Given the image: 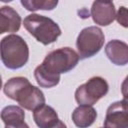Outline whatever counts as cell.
I'll return each instance as SVG.
<instances>
[{"mask_svg":"<svg viewBox=\"0 0 128 128\" xmlns=\"http://www.w3.org/2000/svg\"><path fill=\"white\" fill-rule=\"evenodd\" d=\"M7 97L18 102L26 110L34 111L45 104L43 92L36 86H33L26 77H13L9 79L3 88Z\"/></svg>","mask_w":128,"mask_h":128,"instance_id":"obj_1","label":"cell"},{"mask_svg":"<svg viewBox=\"0 0 128 128\" xmlns=\"http://www.w3.org/2000/svg\"><path fill=\"white\" fill-rule=\"evenodd\" d=\"M0 57L5 67L12 70L22 68L29 59V47L21 36L7 35L0 41Z\"/></svg>","mask_w":128,"mask_h":128,"instance_id":"obj_2","label":"cell"},{"mask_svg":"<svg viewBox=\"0 0 128 128\" xmlns=\"http://www.w3.org/2000/svg\"><path fill=\"white\" fill-rule=\"evenodd\" d=\"M26 30L43 45H49L55 42L61 35L59 25L51 18L39 15L30 14L23 21Z\"/></svg>","mask_w":128,"mask_h":128,"instance_id":"obj_3","label":"cell"},{"mask_svg":"<svg viewBox=\"0 0 128 128\" xmlns=\"http://www.w3.org/2000/svg\"><path fill=\"white\" fill-rule=\"evenodd\" d=\"M79 59L78 54L72 48L62 47L48 53L40 65L49 73L60 75L74 69Z\"/></svg>","mask_w":128,"mask_h":128,"instance_id":"obj_4","label":"cell"},{"mask_svg":"<svg viewBox=\"0 0 128 128\" xmlns=\"http://www.w3.org/2000/svg\"><path fill=\"white\" fill-rule=\"evenodd\" d=\"M104 41V33L99 27L90 26L82 29L76 40L79 58L87 59L96 55L103 47Z\"/></svg>","mask_w":128,"mask_h":128,"instance_id":"obj_5","label":"cell"},{"mask_svg":"<svg viewBox=\"0 0 128 128\" xmlns=\"http://www.w3.org/2000/svg\"><path fill=\"white\" fill-rule=\"evenodd\" d=\"M109 90L107 81L99 76L90 78L86 83L78 86L75 91V100L79 105L92 106L104 97Z\"/></svg>","mask_w":128,"mask_h":128,"instance_id":"obj_6","label":"cell"},{"mask_svg":"<svg viewBox=\"0 0 128 128\" xmlns=\"http://www.w3.org/2000/svg\"><path fill=\"white\" fill-rule=\"evenodd\" d=\"M104 128H128L126 99L114 102L107 108Z\"/></svg>","mask_w":128,"mask_h":128,"instance_id":"obj_7","label":"cell"},{"mask_svg":"<svg viewBox=\"0 0 128 128\" xmlns=\"http://www.w3.org/2000/svg\"><path fill=\"white\" fill-rule=\"evenodd\" d=\"M116 11L111 1H94L91 7V17L100 26H108L115 19Z\"/></svg>","mask_w":128,"mask_h":128,"instance_id":"obj_8","label":"cell"},{"mask_svg":"<svg viewBox=\"0 0 128 128\" xmlns=\"http://www.w3.org/2000/svg\"><path fill=\"white\" fill-rule=\"evenodd\" d=\"M108 59L115 65L124 66L128 63V45L121 40H111L105 46Z\"/></svg>","mask_w":128,"mask_h":128,"instance_id":"obj_9","label":"cell"},{"mask_svg":"<svg viewBox=\"0 0 128 128\" xmlns=\"http://www.w3.org/2000/svg\"><path fill=\"white\" fill-rule=\"evenodd\" d=\"M21 26V17L10 6L0 7V34L17 32Z\"/></svg>","mask_w":128,"mask_h":128,"instance_id":"obj_10","label":"cell"},{"mask_svg":"<svg viewBox=\"0 0 128 128\" xmlns=\"http://www.w3.org/2000/svg\"><path fill=\"white\" fill-rule=\"evenodd\" d=\"M33 119L39 128H52L59 120L55 109L46 104L33 111Z\"/></svg>","mask_w":128,"mask_h":128,"instance_id":"obj_11","label":"cell"},{"mask_svg":"<svg viewBox=\"0 0 128 128\" xmlns=\"http://www.w3.org/2000/svg\"><path fill=\"white\" fill-rule=\"evenodd\" d=\"M97 118V112L92 106L79 105L72 112V121L78 128L90 127Z\"/></svg>","mask_w":128,"mask_h":128,"instance_id":"obj_12","label":"cell"},{"mask_svg":"<svg viewBox=\"0 0 128 128\" xmlns=\"http://www.w3.org/2000/svg\"><path fill=\"white\" fill-rule=\"evenodd\" d=\"M0 117L5 126H13L24 122L25 113L21 107L16 105H9L2 109Z\"/></svg>","mask_w":128,"mask_h":128,"instance_id":"obj_13","label":"cell"},{"mask_svg":"<svg viewBox=\"0 0 128 128\" xmlns=\"http://www.w3.org/2000/svg\"><path fill=\"white\" fill-rule=\"evenodd\" d=\"M34 77L40 87L51 88L56 86L60 81V75H54L46 71L41 65L37 66L34 70Z\"/></svg>","mask_w":128,"mask_h":128,"instance_id":"obj_14","label":"cell"},{"mask_svg":"<svg viewBox=\"0 0 128 128\" xmlns=\"http://www.w3.org/2000/svg\"><path fill=\"white\" fill-rule=\"evenodd\" d=\"M21 4L28 11H37V10H53L58 1L56 0H21Z\"/></svg>","mask_w":128,"mask_h":128,"instance_id":"obj_15","label":"cell"},{"mask_svg":"<svg viewBox=\"0 0 128 128\" xmlns=\"http://www.w3.org/2000/svg\"><path fill=\"white\" fill-rule=\"evenodd\" d=\"M115 19L117 20V22L122 25L123 27H127V9L124 6H121L118 9V12L115 15Z\"/></svg>","mask_w":128,"mask_h":128,"instance_id":"obj_16","label":"cell"},{"mask_svg":"<svg viewBox=\"0 0 128 128\" xmlns=\"http://www.w3.org/2000/svg\"><path fill=\"white\" fill-rule=\"evenodd\" d=\"M5 128H29V126L23 122L21 124H18V125H13V126H5Z\"/></svg>","mask_w":128,"mask_h":128,"instance_id":"obj_17","label":"cell"},{"mask_svg":"<svg viewBox=\"0 0 128 128\" xmlns=\"http://www.w3.org/2000/svg\"><path fill=\"white\" fill-rule=\"evenodd\" d=\"M52 128H67V126H66L62 121L58 120V122H57V123H56Z\"/></svg>","mask_w":128,"mask_h":128,"instance_id":"obj_18","label":"cell"},{"mask_svg":"<svg viewBox=\"0 0 128 128\" xmlns=\"http://www.w3.org/2000/svg\"><path fill=\"white\" fill-rule=\"evenodd\" d=\"M2 87V79H1V75H0V89Z\"/></svg>","mask_w":128,"mask_h":128,"instance_id":"obj_19","label":"cell"},{"mask_svg":"<svg viewBox=\"0 0 128 128\" xmlns=\"http://www.w3.org/2000/svg\"><path fill=\"white\" fill-rule=\"evenodd\" d=\"M103 128H104V127H103Z\"/></svg>","mask_w":128,"mask_h":128,"instance_id":"obj_20","label":"cell"}]
</instances>
